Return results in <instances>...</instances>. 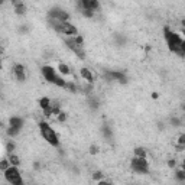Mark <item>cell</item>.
<instances>
[{
	"mask_svg": "<svg viewBox=\"0 0 185 185\" xmlns=\"http://www.w3.org/2000/svg\"><path fill=\"white\" fill-rule=\"evenodd\" d=\"M163 36H165V41L168 43V48L169 51H172L174 54L179 55L181 57V46H182V38H181L178 33L172 32L169 28L163 29Z\"/></svg>",
	"mask_w": 185,
	"mask_h": 185,
	"instance_id": "cell-1",
	"label": "cell"
},
{
	"mask_svg": "<svg viewBox=\"0 0 185 185\" xmlns=\"http://www.w3.org/2000/svg\"><path fill=\"white\" fill-rule=\"evenodd\" d=\"M49 26L54 28L57 32L68 35V36H75V35H78L77 28L72 23H70L68 20H66V22H62V20H57V19H49Z\"/></svg>",
	"mask_w": 185,
	"mask_h": 185,
	"instance_id": "cell-2",
	"label": "cell"
},
{
	"mask_svg": "<svg viewBox=\"0 0 185 185\" xmlns=\"http://www.w3.org/2000/svg\"><path fill=\"white\" fill-rule=\"evenodd\" d=\"M39 130H41V135H42V138L46 140L51 146L54 147H58L59 146V139H58L57 133H55V130H54L51 126L48 123H45V122H41L39 123Z\"/></svg>",
	"mask_w": 185,
	"mask_h": 185,
	"instance_id": "cell-3",
	"label": "cell"
},
{
	"mask_svg": "<svg viewBox=\"0 0 185 185\" xmlns=\"http://www.w3.org/2000/svg\"><path fill=\"white\" fill-rule=\"evenodd\" d=\"M5 178L6 181L12 185H22L23 184V179L19 174V169L16 168V165H10L7 169L5 171Z\"/></svg>",
	"mask_w": 185,
	"mask_h": 185,
	"instance_id": "cell-4",
	"label": "cell"
},
{
	"mask_svg": "<svg viewBox=\"0 0 185 185\" xmlns=\"http://www.w3.org/2000/svg\"><path fill=\"white\" fill-rule=\"evenodd\" d=\"M132 169L138 174H147L149 171V163H147L146 158H140V156H135L130 162Z\"/></svg>",
	"mask_w": 185,
	"mask_h": 185,
	"instance_id": "cell-5",
	"label": "cell"
},
{
	"mask_svg": "<svg viewBox=\"0 0 185 185\" xmlns=\"http://www.w3.org/2000/svg\"><path fill=\"white\" fill-rule=\"evenodd\" d=\"M48 16H49V19H57V20H62V22L70 20L68 12H65V10L61 9V7H52V9L48 12Z\"/></svg>",
	"mask_w": 185,
	"mask_h": 185,
	"instance_id": "cell-6",
	"label": "cell"
},
{
	"mask_svg": "<svg viewBox=\"0 0 185 185\" xmlns=\"http://www.w3.org/2000/svg\"><path fill=\"white\" fill-rule=\"evenodd\" d=\"M65 43H66V46L70 48V49L75 54L77 57H80L81 59H84V58H86V54H84V51H82V46L78 45V43L75 42V39L72 38V36H70V39H65Z\"/></svg>",
	"mask_w": 185,
	"mask_h": 185,
	"instance_id": "cell-7",
	"label": "cell"
},
{
	"mask_svg": "<svg viewBox=\"0 0 185 185\" xmlns=\"http://www.w3.org/2000/svg\"><path fill=\"white\" fill-rule=\"evenodd\" d=\"M41 71H42V75H43V78L46 80V82H51V84H54V81H55V78L58 77V74H57V71L54 70L52 66L43 65Z\"/></svg>",
	"mask_w": 185,
	"mask_h": 185,
	"instance_id": "cell-8",
	"label": "cell"
},
{
	"mask_svg": "<svg viewBox=\"0 0 185 185\" xmlns=\"http://www.w3.org/2000/svg\"><path fill=\"white\" fill-rule=\"evenodd\" d=\"M106 78L109 81H119L122 84L127 82V77L120 71H107L106 72Z\"/></svg>",
	"mask_w": 185,
	"mask_h": 185,
	"instance_id": "cell-9",
	"label": "cell"
},
{
	"mask_svg": "<svg viewBox=\"0 0 185 185\" xmlns=\"http://www.w3.org/2000/svg\"><path fill=\"white\" fill-rule=\"evenodd\" d=\"M13 72H14V75H16V78H18V81H25L26 80L25 66L22 65V64H16V65L13 66Z\"/></svg>",
	"mask_w": 185,
	"mask_h": 185,
	"instance_id": "cell-10",
	"label": "cell"
},
{
	"mask_svg": "<svg viewBox=\"0 0 185 185\" xmlns=\"http://www.w3.org/2000/svg\"><path fill=\"white\" fill-rule=\"evenodd\" d=\"M80 74H81V77H82L84 80L88 81L90 84L93 82V81H94V75H93V72H91L88 68H81V70H80Z\"/></svg>",
	"mask_w": 185,
	"mask_h": 185,
	"instance_id": "cell-11",
	"label": "cell"
},
{
	"mask_svg": "<svg viewBox=\"0 0 185 185\" xmlns=\"http://www.w3.org/2000/svg\"><path fill=\"white\" fill-rule=\"evenodd\" d=\"M9 124L12 126V127L20 130V129H22V126H23V120L20 119V117H10Z\"/></svg>",
	"mask_w": 185,
	"mask_h": 185,
	"instance_id": "cell-12",
	"label": "cell"
},
{
	"mask_svg": "<svg viewBox=\"0 0 185 185\" xmlns=\"http://www.w3.org/2000/svg\"><path fill=\"white\" fill-rule=\"evenodd\" d=\"M14 5V12L18 14H25L26 13V7H25V5L22 3V2H18V0H12Z\"/></svg>",
	"mask_w": 185,
	"mask_h": 185,
	"instance_id": "cell-13",
	"label": "cell"
},
{
	"mask_svg": "<svg viewBox=\"0 0 185 185\" xmlns=\"http://www.w3.org/2000/svg\"><path fill=\"white\" fill-rule=\"evenodd\" d=\"M176 149L178 151H184L185 149V135H181L179 139H178V145H176Z\"/></svg>",
	"mask_w": 185,
	"mask_h": 185,
	"instance_id": "cell-14",
	"label": "cell"
},
{
	"mask_svg": "<svg viewBox=\"0 0 185 185\" xmlns=\"http://www.w3.org/2000/svg\"><path fill=\"white\" fill-rule=\"evenodd\" d=\"M58 71L64 74V75H66V74H70V66L65 65V64H58Z\"/></svg>",
	"mask_w": 185,
	"mask_h": 185,
	"instance_id": "cell-15",
	"label": "cell"
},
{
	"mask_svg": "<svg viewBox=\"0 0 185 185\" xmlns=\"http://www.w3.org/2000/svg\"><path fill=\"white\" fill-rule=\"evenodd\" d=\"M135 156L146 158V151H145L143 147H136V149H135Z\"/></svg>",
	"mask_w": 185,
	"mask_h": 185,
	"instance_id": "cell-16",
	"label": "cell"
},
{
	"mask_svg": "<svg viewBox=\"0 0 185 185\" xmlns=\"http://www.w3.org/2000/svg\"><path fill=\"white\" fill-rule=\"evenodd\" d=\"M9 161H10V163H12V165H16V166L20 163L19 158L16 156V155H13V153H9Z\"/></svg>",
	"mask_w": 185,
	"mask_h": 185,
	"instance_id": "cell-17",
	"label": "cell"
},
{
	"mask_svg": "<svg viewBox=\"0 0 185 185\" xmlns=\"http://www.w3.org/2000/svg\"><path fill=\"white\" fill-rule=\"evenodd\" d=\"M10 165H12V163H10V161H7V159H3V161H2V163H0V169L5 172Z\"/></svg>",
	"mask_w": 185,
	"mask_h": 185,
	"instance_id": "cell-18",
	"label": "cell"
},
{
	"mask_svg": "<svg viewBox=\"0 0 185 185\" xmlns=\"http://www.w3.org/2000/svg\"><path fill=\"white\" fill-rule=\"evenodd\" d=\"M19 132H20V130H18V129L12 127V126H10V127L7 129V135H9V136H12V138H13V136H16V135H18Z\"/></svg>",
	"mask_w": 185,
	"mask_h": 185,
	"instance_id": "cell-19",
	"label": "cell"
},
{
	"mask_svg": "<svg viewBox=\"0 0 185 185\" xmlns=\"http://www.w3.org/2000/svg\"><path fill=\"white\" fill-rule=\"evenodd\" d=\"M99 7H100V5H99V0H91V9H93V10H94V12H95V10L99 9Z\"/></svg>",
	"mask_w": 185,
	"mask_h": 185,
	"instance_id": "cell-20",
	"label": "cell"
},
{
	"mask_svg": "<svg viewBox=\"0 0 185 185\" xmlns=\"http://www.w3.org/2000/svg\"><path fill=\"white\" fill-rule=\"evenodd\" d=\"M176 178H178V179H185V171H178L176 172Z\"/></svg>",
	"mask_w": 185,
	"mask_h": 185,
	"instance_id": "cell-21",
	"label": "cell"
},
{
	"mask_svg": "<svg viewBox=\"0 0 185 185\" xmlns=\"http://www.w3.org/2000/svg\"><path fill=\"white\" fill-rule=\"evenodd\" d=\"M74 39H75V42L78 43V45H81V46H82V43H84V39H82V36H80V35H77V36H75Z\"/></svg>",
	"mask_w": 185,
	"mask_h": 185,
	"instance_id": "cell-22",
	"label": "cell"
},
{
	"mask_svg": "<svg viewBox=\"0 0 185 185\" xmlns=\"http://www.w3.org/2000/svg\"><path fill=\"white\" fill-rule=\"evenodd\" d=\"M6 149H7V152H9V153H12V151L14 149V145L12 142H9V143H7V146H6Z\"/></svg>",
	"mask_w": 185,
	"mask_h": 185,
	"instance_id": "cell-23",
	"label": "cell"
},
{
	"mask_svg": "<svg viewBox=\"0 0 185 185\" xmlns=\"http://www.w3.org/2000/svg\"><path fill=\"white\" fill-rule=\"evenodd\" d=\"M90 107H91V109H97V107H99L97 100H90Z\"/></svg>",
	"mask_w": 185,
	"mask_h": 185,
	"instance_id": "cell-24",
	"label": "cell"
},
{
	"mask_svg": "<svg viewBox=\"0 0 185 185\" xmlns=\"http://www.w3.org/2000/svg\"><path fill=\"white\" fill-rule=\"evenodd\" d=\"M65 119H66V114L65 113H62V111H61V113L58 114V120H59V122H64Z\"/></svg>",
	"mask_w": 185,
	"mask_h": 185,
	"instance_id": "cell-25",
	"label": "cell"
},
{
	"mask_svg": "<svg viewBox=\"0 0 185 185\" xmlns=\"http://www.w3.org/2000/svg\"><path fill=\"white\" fill-rule=\"evenodd\" d=\"M181 57H185V41H182V46H181Z\"/></svg>",
	"mask_w": 185,
	"mask_h": 185,
	"instance_id": "cell-26",
	"label": "cell"
},
{
	"mask_svg": "<svg viewBox=\"0 0 185 185\" xmlns=\"http://www.w3.org/2000/svg\"><path fill=\"white\" fill-rule=\"evenodd\" d=\"M171 123L174 124V126H179L181 122H179V119H176V117H175V119H172V120H171Z\"/></svg>",
	"mask_w": 185,
	"mask_h": 185,
	"instance_id": "cell-27",
	"label": "cell"
},
{
	"mask_svg": "<svg viewBox=\"0 0 185 185\" xmlns=\"http://www.w3.org/2000/svg\"><path fill=\"white\" fill-rule=\"evenodd\" d=\"M90 152L91 153H97V152H99V147H97V146H91L90 147Z\"/></svg>",
	"mask_w": 185,
	"mask_h": 185,
	"instance_id": "cell-28",
	"label": "cell"
},
{
	"mask_svg": "<svg viewBox=\"0 0 185 185\" xmlns=\"http://www.w3.org/2000/svg\"><path fill=\"white\" fill-rule=\"evenodd\" d=\"M168 165L171 166V168H172V166H175V161H169V163H168Z\"/></svg>",
	"mask_w": 185,
	"mask_h": 185,
	"instance_id": "cell-29",
	"label": "cell"
},
{
	"mask_svg": "<svg viewBox=\"0 0 185 185\" xmlns=\"http://www.w3.org/2000/svg\"><path fill=\"white\" fill-rule=\"evenodd\" d=\"M182 35H185V28H184V29H182Z\"/></svg>",
	"mask_w": 185,
	"mask_h": 185,
	"instance_id": "cell-30",
	"label": "cell"
},
{
	"mask_svg": "<svg viewBox=\"0 0 185 185\" xmlns=\"http://www.w3.org/2000/svg\"><path fill=\"white\" fill-rule=\"evenodd\" d=\"M184 171H185V161H184Z\"/></svg>",
	"mask_w": 185,
	"mask_h": 185,
	"instance_id": "cell-31",
	"label": "cell"
},
{
	"mask_svg": "<svg viewBox=\"0 0 185 185\" xmlns=\"http://www.w3.org/2000/svg\"><path fill=\"white\" fill-rule=\"evenodd\" d=\"M182 109H184V110H185V104H184V106H182Z\"/></svg>",
	"mask_w": 185,
	"mask_h": 185,
	"instance_id": "cell-32",
	"label": "cell"
}]
</instances>
